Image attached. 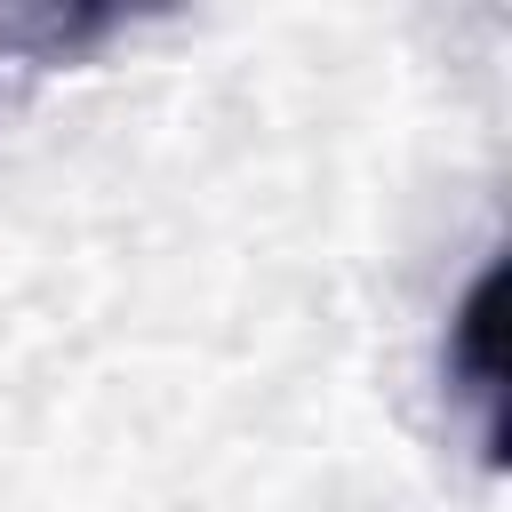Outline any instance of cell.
<instances>
[]
</instances>
